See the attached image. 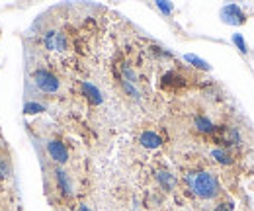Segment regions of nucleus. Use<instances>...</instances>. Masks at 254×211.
<instances>
[{"label": "nucleus", "mask_w": 254, "mask_h": 211, "mask_svg": "<svg viewBox=\"0 0 254 211\" xmlns=\"http://www.w3.org/2000/svg\"><path fill=\"white\" fill-rule=\"evenodd\" d=\"M55 182H57V190L61 192L63 198H72L74 190H72V182L68 178V174L63 168H55Z\"/></svg>", "instance_id": "0eeeda50"}, {"label": "nucleus", "mask_w": 254, "mask_h": 211, "mask_svg": "<svg viewBox=\"0 0 254 211\" xmlns=\"http://www.w3.org/2000/svg\"><path fill=\"white\" fill-rule=\"evenodd\" d=\"M41 112H45V106H41L37 102H26V106H24V114H41Z\"/></svg>", "instance_id": "f3484780"}, {"label": "nucleus", "mask_w": 254, "mask_h": 211, "mask_svg": "<svg viewBox=\"0 0 254 211\" xmlns=\"http://www.w3.org/2000/svg\"><path fill=\"white\" fill-rule=\"evenodd\" d=\"M213 211H235V206H233V202H219Z\"/></svg>", "instance_id": "6ab92c4d"}, {"label": "nucleus", "mask_w": 254, "mask_h": 211, "mask_svg": "<svg viewBox=\"0 0 254 211\" xmlns=\"http://www.w3.org/2000/svg\"><path fill=\"white\" fill-rule=\"evenodd\" d=\"M219 18L227 26H243L247 22V14L239 4H225L219 12Z\"/></svg>", "instance_id": "7ed1b4c3"}, {"label": "nucleus", "mask_w": 254, "mask_h": 211, "mask_svg": "<svg viewBox=\"0 0 254 211\" xmlns=\"http://www.w3.org/2000/svg\"><path fill=\"white\" fill-rule=\"evenodd\" d=\"M184 61H186V63H190L191 67L199 69V70H205V72H209V70H211V65H209L207 61H203L201 57H197V55H193V53H186V55H184Z\"/></svg>", "instance_id": "ddd939ff"}, {"label": "nucleus", "mask_w": 254, "mask_h": 211, "mask_svg": "<svg viewBox=\"0 0 254 211\" xmlns=\"http://www.w3.org/2000/svg\"><path fill=\"white\" fill-rule=\"evenodd\" d=\"M155 4H157V8H159V10L162 12V14H164V16L172 14V10H174V4H172V2H164V0H157Z\"/></svg>", "instance_id": "a211bd4d"}, {"label": "nucleus", "mask_w": 254, "mask_h": 211, "mask_svg": "<svg viewBox=\"0 0 254 211\" xmlns=\"http://www.w3.org/2000/svg\"><path fill=\"white\" fill-rule=\"evenodd\" d=\"M10 172H12V166H10L8 156H2V154H0V178L10 176Z\"/></svg>", "instance_id": "dca6fc26"}, {"label": "nucleus", "mask_w": 254, "mask_h": 211, "mask_svg": "<svg viewBox=\"0 0 254 211\" xmlns=\"http://www.w3.org/2000/svg\"><path fill=\"white\" fill-rule=\"evenodd\" d=\"M231 41L235 43V47L243 53V55H247L249 53V45H247V41H245V37H243V33H235L233 37H231Z\"/></svg>", "instance_id": "4468645a"}, {"label": "nucleus", "mask_w": 254, "mask_h": 211, "mask_svg": "<svg viewBox=\"0 0 254 211\" xmlns=\"http://www.w3.org/2000/svg\"><path fill=\"white\" fill-rule=\"evenodd\" d=\"M78 211H92V210H90L86 204H80V206H78Z\"/></svg>", "instance_id": "aec40b11"}, {"label": "nucleus", "mask_w": 254, "mask_h": 211, "mask_svg": "<svg viewBox=\"0 0 254 211\" xmlns=\"http://www.w3.org/2000/svg\"><path fill=\"white\" fill-rule=\"evenodd\" d=\"M186 182L190 186L195 198L199 200H213L221 194V184L217 180L215 174L207 172V170H199V172H190L186 176Z\"/></svg>", "instance_id": "f257e3e1"}, {"label": "nucleus", "mask_w": 254, "mask_h": 211, "mask_svg": "<svg viewBox=\"0 0 254 211\" xmlns=\"http://www.w3.org/2000/svg\"><path fill=\"white\" fill-rule=\"evenodd\" d=\"M32 82L35 84V88L41 90L43 94H57L61 88L59 76L47 69H35L32 72Z\"/></svg>", "instance_id": "f03ea898"}, {"label": "nucleus", "mask_w": 254, "mask_h": 211, "mask_svg": "<svg viewBox=\"0 0 254 211\" xmlns=\"http://www.w3.org/2000/svg\"><path fill=\"white\" fill-rule=\"evenodd\" d=\"M120 82H122V88L126 90V94L129 96V98H133V100H139V98H141V94H139V90L135 88V84L127 82V80H124V78H120Z\"/></svg>", "instance_id": "2eb2a0df"}, {"label": "nucleus", "mask_w": 254, "mask_h": 211, "mask_svg": "<svg viewBox=\"0 0 254 211\" xmlns=\"http://www.w3.org/2000/svg\"><path fill=\"white\" fill-rule=\"evenodd\" d=\"M80 88H82V94L86 96V100H88L92 106H100V104L104 102V96H102L100 88H98V86H94L92 82L84 80V82L80 84Z\"/></svg>", "instance_id": "1a4fd4ad"}, {"label": "nucleus", "mask_w": 254, "mask_h": 211, "mask_svg": "<svg viewBox=\"0 0 254 211\" xmlns=\"http://www.w3.org/2000/svg\"><path fill=\"white\" fill-rule=\"evenodd\" d=\"M211 158L215 160V162H219L223 166H231L233 164V154L229 149H225V147H215V149H211Z\"/></svg>", "instance_id": "9b49d317"}, {"label": "nucleus", "mask_w": 254, "mask_h": 211, "mask_svg": "<svg viewBox=\"0 0 254 211\" xmlns=\"http://www.w3.org/2000/svg\"><path fill=\"white\" fill-rule=\"evenodd\" d=\"M193 127H195V131H199L203 135H215V131H217V125L207 116H195L193 118Z\"/></svg>", "instance_id": "9d476101"}, {"label": "nucleus", "mask_w": 254, "mask_h": 211, "mask_svg": "<svg viewBox=\"0 0 254 211\" xmlns=\"http://www.w3.org/2000/svg\"><path fill=\"white\" fill-rule=\"evenodd\" d=\"M215 139L221 143L225 149L231 147V145H241V143H243L241 131H239L237 127H231V125H227V127H217Z\"/></svg>", "instance_id": "39448f33"}, {"label": "nucleus", "mask_w": 254, "mask_h": 211, "mask_svg": "<svg viewBox=\"0 0 254 211\" xmlns=\"http://www.w3.org/2000/svg\"><path fill=\"white\" fill-rule=\"evenodd\" d=\"M43 45L49 51H64L68 47V39L63 31L59 30H49L43 33Z\"/></svg>", "instance_id": "20e7f679"}, {"label": "nucleus", "mask_w": 254, "mask_h": 211, "mask_svg": "<svg viewBox=\"0 0 254 211\" xmlns=\"http://www.w3.org/2000/svg\"><path fill=\"white\" fill-rule=\"evenodd\" d=\"M157 180H159V184L164 188V190H174L176 188V176L172 174V172H168V170H159L157 172Z\"/></svg>", "instance_id": "f8f14e48"}, {"label": "nucleus", "mask_w": 254, "mask_h": 211, "mask_svg": "<svg viewBox=\"0 0 254 211\" xmlns=\"http://www.w3.org/2000/svg\"><path fill=\"white\" fill-rule=\"evenodd\" d=\"M139 143H141V147H145V149H159L160 145H162V137H160L157 131L147 129V131H143V133L139 135Z\"/></svg>", "instance_id": "6e6552de"}, {"label": "nucleus", "mask_w": 254, "mask_h": 211, "mask_svg": "<svg viewBox=\"0 0 254 211\" xmlns=\"http://www.w3.org/2000/svg\"><path fill=\"white\" fill-rule=\"evenodd\" d=\"M45 151L49 154V158L57 164H66L68 162V149L64 147V143H61L59 139H49L45 143Z\"/></svg>", "instance_id": "423d86ee"}]
</instances>
